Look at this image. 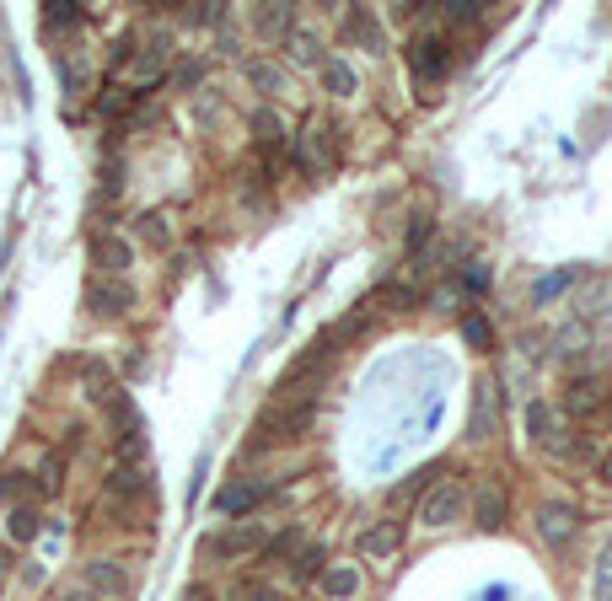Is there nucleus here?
<instances>
[{"label":"nucleus","instance_id":"nucleus-1","mask_svg":"<svg viewBox=\"0 0 612 601\" xmlns=\"http://www.w3.org/2000/svg\"><path fill=\"white\" fill-rule=\"evenodd\" d=\"M468 516V489L457 484V478H446V484H435L431 495H425V505H419V527H452V521H463Z\"/></svg>","mask_w":612,"mask_h":601},{"label":"nucleus","instance_id":"nucleus-2","mask_svg":"<svg viewBox=\"0 0 612 601\" xmlns=\"http://www.w3.org/2000/svg\"><path fill=\"white\" fill-rule=\"evenodd\" d=\"M580 531V510L570 499H542L538 505V537L548 548H570Z\"/></svg>","mask_w":612,"mask_h":601},{"label":"nucleus","instance_id":"nucleus-3","mask_svg":"<svg viewBox=\"0 0 612 601\" xmlns=\"http://www.w3.org/2000/svg\"><path fill=\"white\" fill-rule=\"evenodd\" d=\"M86 591H97L103 601H129L135 597V574L118 559H92L86 564Z\"/></svg>","mask_w":612,"mask_h":601},{"label":"nucleus","instance_id":"nucleus-4","mask_svg":"<svg viewBox=\"0 0 612 601\" xmlns=\"http://www.w3.org/2000/svg\"><path fill=\"white\" fill-rule=\"evenodd\" d=\"M527 429L542 452H570V419L553 408V403H532L527 408Z\"/></svg>","mask_w":612,"mask_h":601},{"label":"nucleus","instance_id":"nucleus-5","mask_svg":"<svg viewBox=\"0 0 612 601\" xmlns=\"http://www.w3.org/2000/svg\"><path fill=\"white\" fill-rule=\"evenodd\" d=\"M252 548H263V527H258V521L226 527V531H216V537L205 542V553H210V559H237V553H252Z\"/></svg>","mask_w":612,"mask_h":601},{"label":"nucleus","instance_id":"nucleus-6","mask_svg":"<svg viewBox=\"0 0 612 601\" xmlns=\"http://www.w3.org/2000/svg\"><path fill=\"white\" fill-rule=\"evenodd\" d=\"M280 484H258V478H242V484H226L216 495V510L220 516H237V510H252V505H263V499L274 495Z\"/></svg>","mask_w":612,"mask_h":601},{"label":"nucleus","instance_id":"nucleus-7","mask_svg":"<svg viewBox=\"0 0 612 601\" xmlns=\"http://www.w3.org/2000/svg\"><path fill=\"white\" fill-rule=\"evenodd\" d=\"M86 301H92V312H97V318H118V312H129V307H135V290H129V284L92 280V284H86Z\"/></svg>","mask_w":612,"mask_h":601},{"label":"nucleus","instance_id":"nucleus-8","mask_svg":"<svg viewBox=\"0 0 612 601\" xmlns=\"http://www.w3.org/2000/svg\"><path fill=\"white\" fill-rule=\"evenodd\" d=\"M403 548V521H376V527L361 531V553L365 559H393Z\"/></svg>","mask_w":612,"mask_h":601},{"label":"nucleus","instance_id":"nucleus-9","mask_svg":"<svg viewBox=\"0 0 612 601\" xmlns=\"http://www.w3.org/2000/svg\"><path fill=\"white\" fill-rule=\"evenodd\" d=\"M452 65V54H446V38H425L419 49H414V75L419 81H440Z\"/></svg>","mask_w":612,"mask_h":601},{"label":"nucleus","instance_id":"nucleus-10","mask_svg":"<svg viewBox=\"0 0 612 601\" xmlns=\"http://www.w3.org/2000/svg\"><path fill=\"white\" fill-rule=\"evenodd\" d=\"M129 258H135V252H129L124 237H108V231H103V237L92 242V263H97L103 274H124V269H129Z\"/></svg>","mask_w":612,"mask_h":601},{"label":"nucleus","instance_id":"nucleus-11","mask_svg":"<svg viewBox=\"0 0 612 601\" xmlns=\"http://www.w3.org/2000/svg\"><path fill=\"white\" fill-rule=\"evenodd\" d=\"M167 60H173V38H156L145 54L129 60V81H156V75L167 71Z\"/></svg>","mask_w":612,"mask_h":601},{"label":"nucleus","instance_id":"nucleus-12","mask_svg":"<svg viewBox=\"0 0 612 601\" xmlns=\"http://www.w3.org/2000/svg\"><path fill=\"white\" fill-rule=\"evenodd\" d=\"M323 591H328V601H355V597H361V569H355V564H333L323 574Z\"/></svg>","mask_w":612,"mask_h":601},{"label":"nucleus","instance_id":"nucleus-13","mask_svg":"<svg viewBox=\"0 0 612 601\" xmlns=\"http://www.w3.org/2000/svg\"><path fill=\"white\" fill-rule=\"evenodd\" d=\"M323 81H328V92H333V97H355V92H361V75H355V65H350V60H339V54H333V60H323Z\"/></svg>","mask_w":612,"mask_h":601},{"label":"nucleus","instance_id":"nucleus-14","mask_svg":"<svg viewBox=\"0 0 612 601\" xmlns=\"http://www.w3.org/2000/svg\"><path fill=\"white\" fill-rule=\"evenodd\" d=\"M323 145H328V129L323 124H312V129H307V135H301V173L307 177H323Z\"/></svg>","mask_w":612,"mask_h":601},{"label":"nucleus","instance_id":"nucleus-15","mask_svg":"<svg viewBox=\"0 0 612 601\" xmlns=\"http://www.w3.org/2000/svg\"><path fill=\"white\" fill-rule=\"evenodd\" d=\"M344 28H350V38H361L365 49H371V54L382 49V22H376V17H371L365 6H350V17H344Z\"/></svg>","mask_w":612,"mask_h":601},{"label":"nucleus","instance_id":"nucleus-16","mask_svg":"<svg viewBox=\"0 0 612 601\" xmlns=\"http://www.w3.org/2000/svg\"><path fill=\"white\" fill-rule=\"evenodd\" d=\"M252 28L263 38H286L290 33V6H258V11H252Z\"/></svg>","mask_w":612,"mask_h":601},{"label":"nucleus","instance_id":"nucleus-17","mask_svg":"<svg viewBox=\"0 0 612 601\" xmlns=\"http://www.w3.org/2000/svg\"><path fill=\"white\" fill-rule=\"evenodd\" d=\"M473 516H478V527H500V516H505V495L500 489H495V484H484V489H478V505H473Z\"/></svg>","mask_w":612,"mask_h":601},{"label":"nucleus","instance_id":"nucleus-18","mask_svg":"<svg viewBox=\"0 0 612 601\" xmlns=\"http://www.w3.org/2000/svg\"><path fill=\"white\" fill-rule=\"evenodd\" d=\"M591 601H612V537L597 553V569H591Z\"/></svg>","mask_w":612,"mask_h":601},{"label":"nucleus","instance_id":"nucleus-19","mask_svg":"<svg viewBox=\"0 0 612 601\" xmlns=\"http://www.w3.org/2000/svg\"><path fill=\"white\" fill-rule=\"evenodd\" d=\"M6 537H11V542H33L38 537V510L33 505H17V510L6 516Z\"/></svg>","mask_w":612,"mask_h":601},{"label":"nucleus","instance_id":"nucleus-20","mask_svg":"<svg viewBox=\"0 0 612 601\" xmlns=\"http://www.w3.org/2000/svg\"><path fill=\"white\" fill-rule=\"evenodd\" d=\"M602 403H608V382H597V376L570 387V408H575V414H580V408L591 414V408H602Z\"/></svg>","mask_w":612,"mask_h":601},{"label":"nucleus","instance_id":"nucleus-21","mask_svg":"<svg viewBox=\"0 0 612 601\" xmlns=\"http://www.w3.org/2000/svg\"><path fill=\"white\" fill-rule=\"evenodd\" d=\"M489 397H495V387L484 382V387H478V408H473V425H468V435H473V441H489V429H495V414H489Z\"/></svg>","mask_w":612,"mask_h":601},{"label":"nucleus","instance_id":"nucleus-22","mask_svg":"<svg viewBox=\"0 0 612 601\" xmlns=\"http://www.w3.org/2000/svg\"><path fill=\"white\" fill-rule=\"evenodd\" d=\"M248 81L258 92H286V71H274V65H263V60H248Z\"/></svg>","mask_w":612,"mask_h":601},{"label":"nucleus","instance_id":"nucleus-23","mask_svg":"<svg viewBox=\"0 0 612 601\" xmlns=\"http://www.w3.org/2000/svg\"><path fill=\"white\" fill-rule=\"evenodd\" d=\"M252 129H258V141H263V145H274V141H280V129H286V124H280V113L258 107V113H252Z\"/></svg>","mask_w":612,"mask_h":601},{"label":"nucleus","instance_id":"nucleus-24","mask_svg":"<svg viewBox=\"0 0 612 601\" xmlns=\"http://www.w3.org/2000/svg\"><path fill=\"white\" fill-rule=\"evenodd\" d=\"M290 54H295L301 65H323V54H318V38H312V33H290Z\"/></svg>","mask_w":612,"mask_h":601},{"label":"nucleus","instance_id":"nucleus-25","mask_svg":"<svg viewBox=\"0 0 612 601\" xmlns=\"http://www.w3.org/2000/svg\"><path fill=\"white\" fill-rule=\"evenodd\" d=\"M323 548H301V559H295V580H318L323 574Z\"/></svg>","mask_w":612,"mask_h":601},{"label":"nucleus","instance_id":"nucleus-26","mask_svg":"<svg viewBox=\"0 0 612 601\" xmlns=\"http://www.w3.org/2000/svg\"><path fill=\"white\" fill-rule=\"evenodd\" d=\"M463 333H468V344H473V350H489V322L478 318V312H473V318L463 322Z\"/></svg>","mask_w":612,"mask_h":601},{"label":"nucleus","instance_id":"nucleus-27","mask_svg":"<svg viewBox=\"0 0 612 601\" xmlns=\"http://www.w3.org/2000/svg\"><path fill=\"white\" fill-rule=\"evenodd\" d=\"M141 237L145 242H167V220L162 215H141Z\"/></svg>","mask_w":612,"mask_h":601},{"label":"nucleus","instance_id":"nucleus-28","mask_svg":"<svg viewBox=\"0 0 612 601\" xmlns=\"http://www.w3.org/2000/svg\"><path fill=\"white\" fill-rule=\"evenodd\" d=\"M431 242V215H414V226H408V252L425 248Z\"/></svg>","mask_w":612,"mask_h":601},{"label":"nucleus","instance_id":"nucleus-29","mask_svg":"<svg viewBox=\"0 0 612 601\" xmlns=\"http://www.w3.org/2000/svg\"><path fill=\"white\" fill-rule=\"evenodd\" d=\"M575 280V269H564V274H553V280H542L538 284V301H553V296H559V290H564V284Z\"/></svg>","mask_w":612,"mask_h":601},{"label":"nucleus","instance_id":"nucleus-30","mask_svg":"<svg viewBox=\"0 0 612 601\" xmlns=\"http://www.w3.org/2000/svg\"><path fill=\"white\" fill-rule=\"evenodd\" d=\"M113 489H118V495H145V478H141V473H118V478H113Z\"/></svg>","mask_w":612,"mask_h":601},{"label":"nucleus","instance_id":"nucleus-31","mask_svg":"<svg viewBox=\"0 0 612 601\" xmlns=\"http://www.w3.org/2000/svg\"><path fill=\"white\" fill-rule=\"evenodd\" d=\"M446 11H452L457 22H473V17H478L484 6H478V0H446Z\"/></svg>","mask_w":612,"mask_h":601},{"label":"nucleus","instance_id":"nucleus-32","mask_svg":"<svg viewBox=\"0 0 612 601\" xmlns=\"http://www.w3.org/2000/svg\"><path fill=\"white\" fill-rule=\"evenodd\" d=\"M43 17H49V28H60V22H75V17H81V11H75V6H49V11H43Z\"/></svg>","mask_w":612,"mask_h":601},{"label":"nucleus","instance_id":"nucleus-33","mask_svg":"<svg viewBox=\"0 0 612 601\" xmlns=\"http://www.w3.org/2000/svg\"><path fill=\"white\" fill-rule=\"evenodd\" d=\"M295 542H301V531L290 527L286 537H274V548H269V559H280V553H290V548H295Z\"/></svg>","mask_w":612,"mask_h":601},{"label":"nucleus","instance_id":"nucleus-34","mask_svg":"<svg viewBox=\"0 0 612 601\" xmlns=\"http://www.w3.org/2000/svg\"><path fill=\"white\" fill-rule=\"evenodd\" d=\"M60 601H103V597H97V591H86V586H75V591H65Z\"/></svg>","mask_w":612,"mask_h":601},{"label":"nucleus","instance_id":"nucleus-35","mask_svg":"<svg viewBox=\"0 0 612 601\" xmlns=\"http://www.w3.org/2000/svg\"><path fill=\"white\" fill-rule=\"evenodd\" d=\"M602 478H608V484H612V452H608V457H602Z\"/></svg>","mask_w":612,"mask_h":601},{"label":"nucleus","instance_id":"nucleus-36","mask_svg":"<svg viewBox=\"0 0 612 601\" xmlns=\"http://www.w3.org/2000/svg\"><path fill=\"white\" fill-rule=\"evenodd\" d=\"M258 601H286L280 591H258Z\"/></svg>","mask_w":612,"mask_h":601},{"label":"nucleus","instance_id":"nucleus-37","mask_svg":"<svg viewBox=\"0 0 612 601\" xmlns=\"http://www.w3.org/2000/svg\"><path fill=\"white\" fill-rule=\"evenodd\" d=\"M0 586H6V559H0Z\"/></svg>","mask_w":612,"mask_h":601}]
</instances>
